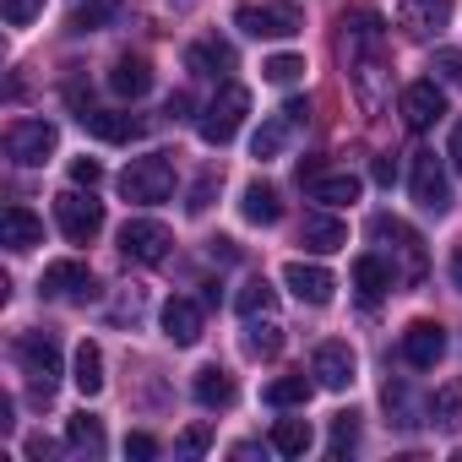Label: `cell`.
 Segmentation results:
<instances>
[{
  "label": "cell",
  "instance_id": "7",
  "mask_svg": "<svg viewBox=\"0 0 462 462\" xmlns=\"http://www.w3.org/2000/svg\"><path fill=\"white\" fill-rule=\"evenodd\" d=\"M55 147H60V131L50 120H12V131H6V152L28 169H39Z\"/></svg>",
  "mask_w": 462,
  "mask_h": 462
},
{
  "label": "cell",
  "instance_id": "12",
  "mask_svg": "<svg viewBox=\"0 0 462 462\" xmlns=\"http://www.w3.org/2000/svg\"><path fill=\"white\" fill-rule=\"evenodd\" d=\"M451 6H457V0H402V6H397V28L408 39H430V33H440L451 23Z\"/></svg>",
  "mask_w": 462,
  "mask_h": 462
},
{
  "label": "cell",
  "instance_id": "33",
  "mask_svg": "<svg viewBox=\"0 0 462 462\" xmlns=\"http://www.w3.org/2000/svg\"><path fill=\"white\" fill-rule=\"evenodd\" d=\"M66 446H71V451H88V457H104V424H98L93 413H77V419L66 424Z\"/></svg>",
  "mask_w": 462,
  "mask_h": 462
},
{
  "label": "cell",
  "instance_id": "50",
  "mask_svg": "<svg viewBox=\"0 0 462 462\" xmlns=\"http://www.w3.org/2000/svg\"><path fill=\"white\" fill-rule=\"evenodd\" d=\"M169 115H174V120H185V115H190V98H185V93H174V98H169Z\"/></svg>",
  "mask_w": 462,
  "mask_h": 462
},
{
  "label": "cell",
  "instance_id": "17",
  "mask_svg": "<svg viewBox=\"0 0 462 462\" xmlns=\"http://www.w3.org/2000/svg\"><path fill=\"white\" fill-rule=\"evenodd\" d=\"M163 337H169L174 348H196V343H201V305L174 294V300L163 305Z\"/></svg>",
  "mask_w": 462,
  "mask_h": 462
},
{
  "label": "cell",
  "instance_id": "8",
  "mask_svg": "<svg viewBox=\"0 0 462 462\" xmlns=\"http://www.w3.org/2000/svg\"><path fill=\"white\" fill-rule=\"evenodd\" d=\"M235 23H240L251 39H294V33L305 28L300 6H240Z\"/></svg>",
  "mask_w": 462,
  "mask_h": 462
},
{
  "label": "cell",
  "instance_id": "48",
  "mask_svg": "<svg viewBox=\"0 0 462 462\" xmlns=\"http://www.w3.org/2000/svg\"><path fill=\"white\" fill-rule=\"evenodd\" d=\"M446 158H451V169L462 174V120L451 125V147H446Z\"/></svg>",
  "mask_w": 462,
  "mask_h": 462
},
{
  "label": "cell",
  "instance_id": "41",
  "mask_svg": "<svg viewBox=\"0 0 462 462\" xmlns=\"http://www.w3.org/2000/svg\"><path fill=\"white\" fill-rule=\"evenodd\" d=\"M0 12H6V23H12V28H28V23L44 12V0H0Z\"/></svg>",
  "mask_w": 462,
  "mask_h": 462
},
{
  "label": "cell",
  "instance_id": "15",
  "mask_svg": "<svg viewBox=\"0 0 462 462\" xmlns=\"http://www.w3.org/2000/svg\"><path fill=\"white\" fill-rule=\"evenodd\" d=\"M0 245H6V251H33V245H44V223L23 207V201H12L6 212H0Z\"/></svg>",
  "mask_w": 462,
  "mask_h": 462
},
{
  "label": "cell",
  "instance_id": "10",
  "mask_svg": "<svg viewBox=\"0 0 462 462\" xmlns=\"http://www.w3.org/2000/svg\"><path fill=\"white\" fill-rule=\"evenodd\" d=\"M283 283H289V294L300 300V305H332V294H337V278L327 273V267H316V262H289L283 267Z\"/></svg>",
  "mask_w": 462,
  "mask_h": 462
},
{
  "label": "cell",
  "instance_id": "46",
  "mask_svg": "<svg viewBox=\"0 0 462 462\" xmlns=\"http://www.w3.org/2000/svg\"><path fill=\"white\" fill-rule=\"evenodd\" d=\"M23 451H28V457H55L60 446H55L50 435H28V446H23Z\"/></svg>",
  "mask_w": 462,
  "mask_h": 462
},
{
  "label": "cell",
  "instance_id": "27",
  "mask_svg": "<svg viewBox=\"0 0 462 462\" xmlns=\"http://www.w3.org/2000/svg\"><path fill=\"white\" fill-rule=\"evenodd\" d=\"M71 381H77V392L82 397H98L104 392V348L98 343H77V365H71Z\"/></svg>",
  "mask_w": 462,
  "mask_h": 462
},
{
  "label": "cell",
  "instance_id": "53",
  "mask_svg": "<svg viewBox=\"0 0 462 462\" xmlns=\"http://www.w3.org/2000/svg\"><path fill=\"white\" fill-rule=\"evenodd\" d=\"M174 6H190V0H174Z\"/></svg>",
  "mask_w": 462,
  "mask_h": 462
},
{
  "label": "cell",
  "instance_id": "28",
  "mask_svg": "<svg viewBox=\"0 0 462 462\" xmlns=\"http://www.w3.org/2000/svg\"><path fill=\"white\" fill-rule=\"evenodd\" d=\"M430 430H440V435H457L462 430V381H451V386H440L435 397H430Z\"/></svg>",
  "mask_w": 462,
  "mask_h": 462
},
{
  "label": "cell",
  "instance_id": "34",
  "mask_svg": "<svg viewBox=\"0 0 462 462\" xmlns=\"http://www.w3.org/2000/svg\"><path fill=\"white\" fill-rule=\"evenodd\" d=\"M310 440H316V435H310L305 419H278V424H273V451H283V457H305Z\"/></svg>",
  "mask_w": 462,
  "mask_h": 462
},
{
  "label": "cell",
  "instance_id": "29",
  "mask_svg": "<svg viewBox=\"0 0 462 462\" xmlns=\"http://www.w3.org/2000/svg\"><path fill=\"white\" fill-rule=\"evenodd\" d=\"M289 136H294V120H289V109H278L273 120H262V131L251 136V158H278L283 147H289Z\"/></svg>",
  "mask_w": 462,
  "mask_h": 462
},
{
  "label": "cell",
  "instance_id": "36",
  "mask_svg": "<svg viewBox=\"0 0 462 462\" xmlns=\"http://www.w3.org/2000/svg\"><path fill=\"white\" fill-rule=\"evenodd\" d=\"M381 402H386V413H392V424H397V430H413V424H419V419H413V397H408V386H402V381H386Z\"/></svg>",
  "mask_w": 462,
  "mask_h": 462
},
{
  "label": "cell",
  "instance_id": "45",
  "mask_svg": "<svg viewBox=\"0 0 462 462\" xmlns=\"http://www.w3.org/2000/svg\"><path fill=\"white\" fill-rule=\"evenodd\" d=\"M435 71H440L446 82H457V88H462V55H457V50H440V55H435Z\"/></svg>",
  "mask_w": 462,
  "mask_h": 462
},
{
  "label": "cell",
  "instance_id": "44",
  "mask_svg": "<svg viewBox=\"0 0 462 462\" xmlns=\"http://www.w3.org/2000/svg\"><path fill=\"white\" fill-rule=\"evenodd\" d=\"M370 180L392 190V180H397V158H392V152H381V158H370Z\"/></svg>",
  "mask_w": 462,
  "mask_h": 462
},
{
  "label": "cell",
  "instance_id": "24",
  "mask_svg": "<svg viewBox=\"0 0 462 462\" xmlns=\"http://www.w3.org/2000/svg\"><path fill=\"white\" fill-rule=\"evenodd\" d=\"M283 343H289V337H283V327L273 321V310H267V316H245V354H251V359H278Z\"/></svg>",
  "mask_w": 462,
  "mask_h": 462
},
{
  "label": "cell",
  "instance_id": "25",
  "mask_svg": "<svg viewBox=\"0 0 462 462\" xmlns=\"http://www.w3.org/2000/svg\"><path fill=\"white\" fill-rule=\"evenodd\" d=\"M109 88H115L120 98H142V93L152 88V66H147L142 55H120V60L109 66Z\"/></svg>",
  "mask_w": 462,
  "mask_h": 462
},
{
  "label": "cell",
  "instance_id": "22",
  "mask_svg": "<svg viewBox=\"0 0 462 462\" xmlns=\"http://www.w3.org/2000/svg\"><path fill=\"white\" fill-rule=\"evenodd\" d=\"M381 39H386V23L375 12H365V6L343 12V50H381Z\"/></svg>",
  "mask_w": 462,
  "mask_h": 462
},
{
  "label": "cell",
  "instance_id": "38",
  "mask_svg": "<svg viewBox=\"0 0 462 462\" xmlns=\"http://www.w3.org/2000/svg\"><path fill=\"white\" fill-rule=\"evenodd\" d=\"M354 440H359V413L348 408V413H337V419H332V457L354 451Z\"/></svg>",
  "mask_w": 462,
  "mask_h": 462
},
{
  "label": "cell",
  "instance_id": "18",
  "mask_svg": "<svg viewBox=\"0 0 462 462\" xmlns=\"http://www.w3.org/2000/svg\"><path fill=\"white\" fill-rule=\"evenodd\" d=\"M185 66L196 71V77H228V71H235L240 66V55H235V44H223V39H196L190 50H185Z\"/></svg>",
  "mask_w": 462,
  "mask_h": 462
},
{
  "label": "cell",
  "instance_id": "47",
  "mask_svg": "<svg viewBox=\"0 0 462 462\" xmlns=\"http://www.w3.org/2000/svg\"><path fill=\"white\" fill-rule=\"evenodd\" d=\"M207 251H212V262H240V245L235 240H212Z\"/></svg>",
  "mask_w": 462,
  "mask_h": 462
},
{
  "label": "cell",
  "instance_id": "19",
  "mask_svg": "<svg viewBox=\"0 0 462 462\" xmlns=\"http://www.w3.org/2000/svg\"><path fill=\"white\" fill-rule=\"evenodd\" d=\"M370 235H375V240H397V245L408 251V278H413V283L424 278V245H419V235H413V228H408L402 217L375 212V217H370Z\"/></svg>",
  "mask_w": 462,
  "mask_h": 462
},
{
  "label": "cell",
  "instance_id": "1",
  "mask_svg": "<svg viewBox=\"0 0 462 462\" xmlns=\"http://www.w3.org/2000/svg\"><path fill=\"white\" fill-rule=\"evenodd\" d=\"M12 354H17V365H23L28 386H33V402H50L55 386H60V343L50 332H23L12 343Z\"/></svg>",
  "mask_w": 462,
  "mask_h": 462
},
{
  "label": "cell",
  "instance_id": "5",
  "mask_svg": "<svg viewBox=\"0 0 462 462\" xmlns=\"http://www.w3.org/2000/svg\"><path fill=\"white\" fill-rule=\"evenodd\" d=\"M169 245H174V235H169L158 217H131V223L120 228V256H125V262L158 267V262L169 256Z\"/></svg>",
  "mask_w": 462,
  "mask_h": 462
},
{
  "label": "cell",
  "instance_id": "39",
  "mask_svg": "<svg viewBox=\"0 0 462 462\" xmlns=\"http://www.w3.org/2000/svg\"><path fill=\"white\" fill-rule=\"evenodd\" d=\"M212 190H217V169H207V174L190 185V201H185V212H190V217H201V212L212 207Z\"/></svg>",
  "mask_w": 462,
  "mask_h": 462
},
{
  "label": "cell",
  "instance_id": "35",
  "mask_svg": "<svg viewBox=\"0 0 462 462\" xmlns=\"http://www.w3.org/2000/svg\"><path fill=\"white\" fill-rule=\"evenodd\" d=\"M235 305H240V316H267V310H278V289H273L267 278H251Z\"/></svg>",
  "mask_w": 462,
  "mask_h": 462
},
{
  "label": "cell",
  "instance_id": "42",
  "mask_svg": "<svg viewBox=\"0 0 462 462\" xmlns=\"http://www.w3.org/2000/svg\"><path fill=\"white\" fill-rule=\"evenodd\" d=\"M98 180H104V163H98V158H77V163H71V185H88V190H93Z\"/></svg>",
  "mask_w": 462,
  "mask_h": 462
},
{
  "label": "cell",
  "instance_id": "14",
  "mask_svg": "<svg viewBox=\"0 0 462 462\" xmlns=\"http://www.w3.org/2000/svg\"><path fill=\"white\" fill-rule=\"evenodd\" d=\"M300 245L316 251V256H332V251L348 245V223L332 217V212H305V223H300Z\"/></svg>",
  "mask_w": 462,
  "mask_h": 462
},
{
  "label": "cell",
  "instance_id": "32",
  "mask_svg": "<svg viewBox=\"0 0 462 462\" xmlns=\"http://www.w3.org/2000/svg\"><path fill=\"white\" fill-rule=\"evenodd\" d=\"M120 17V0H82V6L71 12V33H98Z\"/></svg>",
  "mask_w": 462,
  "mask_h": 462
},
{
  "label": "cell",
  "instance_id": "13",
  "mask_svg": "<svg viewBox=\"0 0 462 462\" xmlns=\"http://www.w3.org/2000/svg\"><path fill=\"white\" fill-rule=\"evenodd\" d=\"M354 370H359V359H354L348 343H321V348H316L310 375H316L327 392H348V386H354Z\"/></svg>",
  "mask_w": 462,
  "mask_h": 462
},
{
  "label": "cell",
  "instance_id": "40",
  "mask_svg": "<svg viewBox=\"0 0 462 462\" xmlns=\"http://www.w3.org/2000/svg\"><path fill=\"white\" fill-rule=\"evenodd\" d=\"M207 446H212V424H190V430L174 440V451H180V457H201Z\"/></svg>",
  "mask_w": 462,
  "mask_h": 462
},
{
  "label": "cell",
  "instance_id": "23",
  "mask_svg": "<svg viewBox=\"0 0 462 462\" xmlns=\"http://www.w3.org/2000/svg\"><path fill=\"white\" fill-rule=\"evenodd\" d=\"M354 289H359L365 300H381V294L397 289V267H392L386 256H359V262H354Z\"/></svg>",
  "mask_w": 462,
  "mask_h": 462
},
{
  "label": "cell",
  "instance_id": "4",
  "mask_svg": "<svg viewBox=\"0 0 462 462\" xmlns=\"http://www.w3.org/2000/svg\"><path fill=\"white\" fill-rule=\"evenodd\" d=\"M55 217H60V235H66L71 245H88V240L104 235V201L82 196V185L55 196Z\"/></svg>",
  "mask_w": 462,
  "mask_h": 462
},
{
  "label": "cell",
  "instance_id": "11",
  "mask_svg": "<svg viewBox=\"0 0 462 462\" xmlns=\"http://www.w3.org/2000/svg\"><path fill=\"white\" fill-rule=\"evenodd\" d=\"M402 359H408L413 370H435V365L446 359V332H440V321H408V332H402Z\"/></svg>",
  "mask_w": 462,
  "mask_h": 462
},
{
  "label": "cell",
  "instance_id": "21",
  "mask_svg": "<svg viewBox=\"0 0 462 462\" xmlns=\"http://www.w3.org/2000/svg\"><path fill=\"white\" fill-rule=\"evenodd\" d=\"M359 190H365V185H359V174H327V169L305 185V196H310V201H321V207H354V201H359Z\"/></svg>",
  "mask_w": 462,
  "mask_h": 462
},
{
  "label": "cell",
  "instance_id": "2",
  "mask_svg": "<svg viewBox=\"0 0 462 462\" xmlns=\"http://www.w3.org/2000/svg\"><path fill=\"white\" fill-rule=\"evenodd\" d=\"M174 190V163L163 152H147V158H131V169L120 174V196L136 201V207H152V201H169Z\"/></svg>",
  "mask_w": 462,
  "mask_h": 462
},
{
  "label": "cell",
  "instance_id": "30",
  "mask_svg": "<svg viewBox=\"0 0 462 462\" xmlns=\"http://www.w3.org/2000/svg\"><path fill=\"white\" fill-rule=\"evenodd\" d=\"M240 212H245L251 223H278V217H283V201H278V190H273V185L251 180V185H245V196H240Z\"/></svg>",
  "mask_w": 462,
  "mask_h": 462
},
{
  "label": "cell",
  "instance_id": "26",
  "mask_svg": "<svg viewBox=\"0 0 462 462\" xmlns=\"http://www.w3.org/2000/svg\"><path fill=\"white\" fill-rule=\"evenodd\" d=\"M82 125H88L98 142H136V136H142V120H136V115H115V109H88Z\"/></svg>",
  "mask_w": 462,
  "mask_h": 462
},
{
  "label": "cell",
  "instance_id": "37",
  "mask_svg": "<svg viewBox=\"0 0 462 462\" xmlns=\"http://www.w3.org/2000/svg\"><path fill=\"white\" fill-rule=\"evenodd\" d=\"M262 77L278 82V88H294V82L305 77V55H273V60L262 66Z\"/></svg>",
  "mask_w": 462,
  "mask_h": 462
},
{
  "label": "cell",
  "instance_id": "43",
  "mask_svg": "<svg viewBox=\"0 0 462 462\" xmlns=\"http://www.w3.org/2000/svg\"><path fill=\"white\" fill-rule=\"evenodd\" d=\"M125 457H136V462H152V457H158V440H152L147 430H136V435H125Z\"/></svg>",
  "mask_w": 462,
  "mask_h": 462
},
{
  "label": "cell",
  "instance_id": "20",
  "mask_svg": "<svg viewBox=\"0 0 462 462\" xmlns=\"http://www.w3.org/2000/svg\"><path fill=\"white\" fill-rule=\"evenodd\" d=\"M190 392H196V402H201V408H235V397H240V386H235V375H228V370H217V365H207V370H196V381H190Z\"/></svg>",
  "mask_w": 462,
  "mask_h": 462
},
{
  "label": "cell",
  "instance_id": "6",
  "mask_svg": "<svg viewBox=\"0 0 462 462\" xmlns=\"http://www.w3.org/2000/svg\"><path fill=\"white\" fill-rule=\"evenodd\" d=\"M408 190L424 212H451V180H446V163L435 152H413V174H408Z\"/></svg>",
  "mask_w": 462,
  "mask_h": 462
},
{
  "label": "cell",
  "instance_id": "52",
  "mask_svg": "<svg viewBox=\"0 0 462 462\" xmlns=\"http://www.w3.org/2000/svg\"><path fill=\"white\" fill-rule=\"evenodd\" d=\"M451 283H457V294H462V245L451 251Z\"/></svg>",
  "mask_w": 462,
  "mask_h": 462
},
{
  "label": "cell",
  "instance_id": "49",
  "mask_svg": "<svg viewBox=\"0 0 462 462\" xmlns=\"http://www.w3.org/2000/svg\"><path fill=\"white\" fill-rule=\"evenodd\" d=\"M283 109H289V120H294V125H305V120H310V104H305V98H289Z\"/></svg>",
  "mask_w": 462,
  "mask_h": 462
},
{
  "label": "cell",
  "instance_id": "9",
  "mask_svg": "<svg viewBox=\"0 0 462 462\" xmlns=\"http://www.w3.org/2000/svg\"><path fill=\"white\" fill-rule=\"evenodd\" d=\"M39 289H44V300H93L98 294L88 262H50L44 278H39Z\"/></svg>",
  "mask_w": 462,
  "mask_h": 462
},
{
  "label": "cell",
  "instance_id": "51",
  "mask_svg": "<svg viewBox=\"0 0 462 462\" xmlns=\"http://www.w3.org/2000/svg\"><path fill=\"white\" fill-rule=\"evenodd\" d=\"M223 300V283H201V305H217Z\"/></svg>",
  "mask_w": 462,
  "mask_h": 462
},
{
  "label": "cell",
  "instance_id": "3",
  "mask_svg": "<svg viewBox=\"0 0 462 462\" xmlns=\"http://www.w3.org/2000/svg\"><path fill=\"white\" fill-rule=\"evenodd\" d=\"M245 115H251V93L240 88V82H223V93L201 109V142H212V147H223V142H235V131L245 125Z\"/></svg>",
  "mask_w": 462,
  "mask_h": 462
},
{
  "label": "cell",
  "instance_id": "31",
  "mask_svg": "<svg viewBox=\"0 0 462 462\" xmlns=\"http://www.w3.org/2000/svg\"><path fill=\"white\" fill-rule=\"evenodd\" d=\"M316 386H321V381H310V375H278V381L267 386V402H273V408H305Z\"/></svg>",
  "mask_w": 462,
  "mask_h": 462
},
{
  "label": "cell",
  "instance_id": "16",
  "mask_svg": "<svg viewBox=\"0 0 462 462\" xmlns=\"http://www.w3.org/2000/svg\"><path fill=\"white\" fill-rule=\"evenodd\" d=\"M440 115H446V93H440L430 77L413 82V88L402 93V120H408V131H430Z\"/></svg>",
  "mask_w": 462,
  "mask_h": 462
}]
</instances>
